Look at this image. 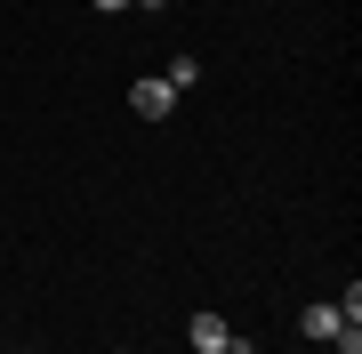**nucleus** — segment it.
I'll list each match as a JSON object with an SVG mask.
<instances>
[{"mask_svg":"<svg viewBox=\"0 0 362 354\" xmlns=\"http://www.w3.org/2000/svg\"><path fill=\"white\" fill-rule=\"evenodd\" d=\"M129 113H145V121H169V113H177V89H169L161 73H145L137 89H129Z\"/></svg>","mask_w":362,"mask_h":354,"instance_id":"1","label":"nucleus"},{"mask_svg":"<svg viewBox=\"0 0 362 354\" xmlns=\"http://www.w3.org/2000/svg\"><path fill=\"white\" fill-rule=\"evenodd\" d=\"M185 338H194V354H226L233 330H226V314H194V322H185Z\"/></svg>","mask_w":362,"mask_h":354,"instance_id":"2","label":"nucleus"},{"mask_svg":"<svg viewBox=\"0 0 362 354\" xmlns=\"http://www.w3.org/2000/svg\"><path fill=\"white\" fill-rule=\"evenodd\" d=\"M338 298H322V306H306V314H298V330H306V338H338Z\"/></svg>","mask_w":362,"mask_h":354,"instance_id":"3","label":"nucleus"},{"mask_svg":"<svg viewBox=\"0 0 362 354\" xmlns=\"http://www.w3.org/2000/svg\"><path fill=\"white\" fill-rule=\"evenodd\" d=\"M161 81H169V89H194V81H202V57H169Z\"/></svg>","mask_w":362,"mask_h":354,"instance_id":"4","label":"nucleus"},{"mask_svg":"<svg viewBox=\"0 0 362 354\" xmlns=\"http://www.w3.org/2000/svg\"><path fill=\"white\" fill-rule=\"evenodd\" d=\"M89 8H105V16H121V8H137V0H89Z\"/></svg>","mask_w":362,"mask_h":354,"instance_id":"5","label":"nucleus"},{"mask_svg":"<svg viewBox=\"0 0 362 354\" xmlns=\"http://www.w3.org/2000/svg\"><path fill=\"white\" fill-rule=\"evenodd\" d=\"M226 354H250V346H242V338H233V346H226Z\"/></svg>","mask_w":362,"mask_h":354,"instance_id":"6","label":"nucleus"}]
</instances>
